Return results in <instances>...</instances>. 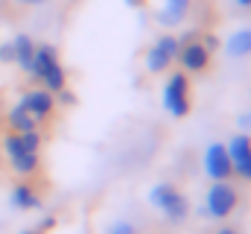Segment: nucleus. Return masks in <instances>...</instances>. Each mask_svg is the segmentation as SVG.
Listing matches in <instances>:
<instances>
[{"mask_svg":"<svg viewBox=\"0 0 251 234\" xmlns=\"http://www.w3.org/2000/svg\"><path fill=\"white\" fill-rule=\"evenodd\" d=\"M21 106L29 109L38 120H44V117L53 115V109H56V97H53L47 88H32V91H26V94L21 97Z\"/></svg>","mask_w":251,"mask_h":234,"instance_id":"9d476101","label":"nucleus"},{"mask_svg":"<svg viewBox=\"0 0 251 234\" xmlns=\"http://www.w3.org/2000/svg\"><path fill=\"white\" fill-rule=\"evenodd\" d=\"M240 6H246V9H251V0H237Z\"/></svg>","mask_w":251,"mask_h":234,"instance_id":"b1692460","label":"nucleus"},{"mask_svg":"<svg viewBox=\"0 0 251 234\" xmlns=\"http://www.w3.org/2000/svg\"><path fill=\"white\" fill-rule=\"evenodd\" d=\"M108 234H134V226H131V223H126V220H117V223L108 229Z\"/></svg>","mask_w":251,"mask_h":234,"instance_id":"dca6fc26","label":"nucleus"},{"mask_svg":"<svg viewBox=\"0 0 251 234\" xmlns=\"http://www.w3.org/2000/svg\"><path fill=\"white\" fill-rule=\"evenodd\" d=\"M38 149H41V135H38V129H32V132H9V135L3 138V152H6V158H9L12 170L21 173V176H32L41 167Z\"/></svg>","mask_w":251,"mask_h":234,"instance_id":"f257e3e1","label":"nucleus"},{"mask_svg":"<svg viewBox=\"0 0 251 234\" xmlns=\"http://www.w3.org/2000/svg\"><path fill=\"white\" fill-rule=\"evenodd\" d=\"M9 199H12V205L21 208V211H35V208H41V196H38V190H35L32 184H26V181L15 184Z\"/></svg>","mask_w":251,"mask_h":234,"instance_id":"f8f14e48","label":"nucleus"},{"mask_svg":"<svg viewBox=\"0 0 251 234\" xmlns=\"http://www.w3.org/2000/svg\"><path fill=\"white\" fill-rule=\"evenodd\" d=\"M178 47H181V41H178L176 35H161V38L149 47V53H146V70H152V73L170 70L173 61H176V56H178Z\"/></svg>","mask_w":251,"mask_h":234,"instance_id":"423d86ee","label":"nucleus"},{"mask_svg":"<svg viewBox=\"0 0 251 234\" xmlns=\"http://www.w3.org/2000/svg\"><path fill=\"white\" fill-rule=\"evenodd\" d=\"M12 47H15V61L21 64V70H24V73H32V58H35V41H32L29 35H18V38L12 41Z\"/></svg>","mask_w":251,"mask_h":234,"instance_id":"ddd939ff","label":"nucleus"},{"mask_svg":"<svg viewBox=\"0 0 251 234\" xmlns=\"http://www.w3.org/2000/svg\"><path fill=\"white\" fill-rule=\"evenodd\" d=\"M178 61H181V67L187 70V73H201V70H207V64H210V50L199 41V38H193L190 35L187 41L178 47Z\"/></svg>","mask_w":251,"mask_h":234,"instance_id":"0eeeda50","label":"nucleus"},{"mask_svg":"<svg viewBox=\"0 0 251 234\" xmlns=\"http://www.w3.org/2000/svg\"><path fill=\"white\" fill-rule=\"evenodd\" d=\"M216 234H240V232H234V229H219Z\"/></svg>","mask_w":251,"mask_h":234,"instance_id":"5701e85b","label":"nucleus"},{"mask_svg":"<svg viewBox=\"0 0 251 234\" xmlns=\"http://www.w3.org/2000/svg\"><path fill=\"white\" fill-rule=\"evenodd\" d=\"M32 76L41 79L50 94H59L62 88H67V73H64V64L59 58V50L53 44H35Z\"/></svg>","mask_w":251,"mask_h":234,"instance_id":"f03ea898","label":"nucleus"},{"mask_svg":"<svg viewBox=\"0 0 251 234\" xmlns=\"http://www.w3.org/2000/svg\"><path fill=\"white\" fill-rule=\"evenodd\" d=\"M228 158H231V170L251 181V138L243 132V135H234L231 144H228Z\"/></svg>","mask_w":251,"mask_h":234,"instance_id":"6e6552de","label":"nucleus"},{"mask_svg":"<svg viewBox=\"0 0 251 234\" xmlns=\"http://www.w3.org/2000/svg\"><path fill=\"white\" fill-rule=\"evenodd\" d=\"M18 3H24V6H41V3H47V0H18Z\"/></svg>","mask_w":251,"mask_h":234,"instance_id":"412c9836","label":"nucleus"},{"mask_svg":"<svg viewBox=\"0 0 251 234\" xmlns=\"http://www.w3.org/2000/svg\"><path fill=\"white\" fill-rule=\"evenodd\" d=\"M240 126H243V129H249V126H251V112H249V115L240 117Z\"/></svg>","mask_w":251,"mask_h":234,"instance_id":"aec40b11","label":"nucleus"},{"mask_svg":"<svg viewBox=\"0 0 251 234\" xmlns=\"http://www.w3.org/2000/svg\"><path fill=\"white\" fill-rule=\"evenodd\" d=\"M38 123H41V120L32 115L29 109H24L21 103L9 112V129H12V132H32V129H38Z\"/></svg>","mask_w":251,"mask_h":234,"instance_id":"4468645a","label":"nucleus"},{"mask_svg":"<svg viewBox=\"0 0 251 234\" xmlns=\"http://www.w3.org/2000/svg\"><path fill=\"white\" fill-rule=\"evenodd\" d=\"M126 3H128V6H134V9H140V6H143L146 0H126Z\"/></svg>","mask_w":251,"mask_h":234,"instance_id":"4be33fe9","label":"nucleus"},{"mask_svg":"<svg viewBox=\"0 0 251 234\" xmlns=\"http://www.w3.org/2000/svg\"><path fill=\"white\" fill-rule=\"evenodd\" d=\"M204 173L213 181H225L234 173L231 170V158H228V146H222V144H210L207 146V152H204Z\"/></svg>","mask_w":251,"mask_h":234,"instance_id":"1a4fd4ad","label":"nucleus"},{"mask_svg":"<svg viewBox=\"0 0 251 234\" xmlns=\"http://www.w3.org/2000/svg\"><path fill=\"white\" fill-rule=\"evenodd\" d=\"M0 61H15V47H12V41L0 44Z\"/></svg>","mask_w":251,"mask_h":234,"instance_id":"f3484780","label":"nucleus"},{"mask_svg":"<svg viewBox=\"0 0 251 234\" xmlns=\"http://www.w3.org/2000/svg\"><path fill=\"white\" fill-rule=\"evenodd\" d=\"M164 109L173 117H187L193 109V100H190V79L184 70H176L167 85H164Z\"/></svg>","mask_w":251,"mask_h":234,"instance_id":"20e7f679","label":"nucleus"},{"mask_svg":"<svg viewBox=\"0 0 251 234\" xmlns=\"http://www.w3.org/2000/svg\"><path fill=\"white\" fill-rule=\"evenodd\" d=\"M237 205H240V193H237L234 184H228V181H213L210 184V190L204 196V208H207V214L213 220L231 217L237 211Z\"/></svg>","mask_w":251,"mask_h":234,"instance_id":"39448f33","label":"nucleus"},{"mask_svg":"<svg viewBox=\"0 0 251 234\" xmlns=\"http://www.w3.org/2000/svg\"><path fill=\"white\" fill-rule=\"evenodd\" d=\"M59 94H62V103H64V106H73V103H76V97H73V94H70L67 88H62Z\"/></svg>","mask_w":251,"mask_h":234,"instance_id":"6ab92c4d","label":"nucleus"},{"mask_svg":"<svg viewBox=\"0 0 251 234\" xmlns=\"http://www.w3.org/2000/svg\"><path fill=\"white\" fill-rule=\"evenodd\" d=\"M21 234H41V232H21Z\"/></svg>","mask_w":251,"mask_h":234,"instance_id":"393cba45","label":"nucleus"},{"mask_svg":"<svg viewBox=\"0 0 251 234\" xmlns=\"http://www.w3.org/2000/svg\"><path fill=\"white\" fill-rule=\"evenodd\" d=\"M149 202H152L167 220H173V223H181L190 211L187 196H184L178 187H173V184H155L152 193H149Z\"/></svg>","mask_w":251,"mask_h":234,"instance_id":"7ed1b4c3","label":"nucleus"},{"mask_svg":"<svg viewBox=\"0 0 251 234\" xmlns=\"http://www.w3.org/2000/svg\"><path fill=\"white\" fill-rule=\"evenodd\" d=\"M201 44H204V47H207V50L213 53V50L219 47V38H216V35H204V41H201Z\"/></svg>","mask_w":251,"mask_h":234,"instance_id":"a211bd4d","label":"nucleus"},{"mask_svg":"<svg viewBox=\"0 0 251 234\" xmlns=\"http://www.w3.org/2000/svg\"><path fill=\"white\" fill-rule=\"evenodd\" d=\"M187 15H190V0H164V6L158 12V21L164 27H178Z\"/></svg>","mask_w":251,"mask_h":234,"instance_id":"9b49d317","label":"nucleus"},{"mask_svg":"<svg viewBox=\"0 0 251 234\" xmlns=\"http://www.w3.org/2000/svg\"><path fill=\"white\" fill-rule=\"evenodd\" d=\"M225 50H228V56H231V58L251 56V27H246V29H237V32L228 38Z\"/></svg>","mask_w":251,"mask_h":234,"instance_id":"2eb2a0df","label":"nucleus"}]
</instances>
